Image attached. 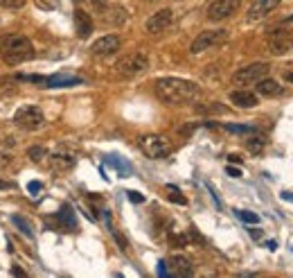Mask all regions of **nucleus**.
<instances>
[{"mask_svg":"<svg viewBox=\"0 0 293 278\" xmlns=\"http://www.w3.org/2000/svg\"><path fill=\"white\" fill-rule=\"evenodd\" d=\"M59 222H61V226H66V229H75L77 226L75 213H72V208L68 206V204L59 211Z\"/></svg>","mask_w":293,"mask_h":278,"instance_id":"6ab92c4d","label":"nucleus"},{"mask_svg":"<svg viewBox=\"0 0 293 278\" xmlns=\"http://www.w3.org/2000/svg\"><path fill=\"white\" fill-rule=\"evenodd\" d=\"M230 102L239 109H255L259 104V97L257 93L253 91H246V88H237V91L230 93Z\"/></svg>","mask_w":293,"mask_h":278,"instance_id":"ddd939ff","label":"nucleus"},{"mask_svg":"<svg viewBox=\"0 0 293 278\" xmlns=\"http://www.w3.org/2000/svg\"><path fill=\"white\" fill-rule=\"evenodd\" d=\"M167 192H171L169 199H171L174 204H181V206H185V204H187V199L181 197V192H179V188H176V186H167Z\"/></svg>","mask_w":293,"mask_h":278,"instance_id":"bb28decb","label":"nucleus"},{"mask_svg":"<svg viewBox=\"0 0 293 278\" xmlns=\"http://www.w3.org/2000/svg\"><path fill=\"white\" fill-rule=\"evenodd\" d=\"M0 52H3V59L9 66H18L34 57V45L23 34H7L0 39Z\"/></svg>","mask_w":293,"mask_h":278,"instance_id":"f03ea898","label":"nucleus"},{"mask_svg":"<svg viewBox=\"0 0 293 278\" xmlns=\"http://www.w3.org/2000/svg\"><path fill=\"white\" fill-rule=\"evenodd\" d=\"M291 50H293V34H291Z\"/></svg>","mask_w":293,"mask_h":278,"instance_id":"58836bf2","label":"nucleus"},{"mask_svg":"<svg viewBox=\"0 0 293 278\" xmlns=\"http://www.w3.org/2000/svg\"><path fill=\"white\" fill-rule=\"evenodd\" d=\"M235 213H237V217L246 224H259V215H255L250 211H235Z\"/></svg>","mask_w":293,"mask_h":278,"instance_id":"393cba45","label":"nucleus"},{"mask_svg":"<svg viewBox=\"0 0 293 278\" xmlns=\"http://www.w3.org/2000/svg\"><path fill=\"white\" fill-rule=\"evenodd\" d=\"M201 113H226V107H221L219 102H212V104H206V107H198Z\"/></svg>","mask_w":293,"mask_h":278,"instance_id":"a878e982","label":"nucleus"},{"mask_svg":"<svg viewBox=\"0 0 293 278\" xmlns=\"http://www.w3.org/2000/svg\"><path fill=\"white\" fill-rule=\"evenodd\" d=\"M75 30L79 39H88L93 34V18L91 14H86L83 9H77L75 12Z\"/></svg>","mask_w":293,"mask_h":278,"instance_id":"dca6fc26","label":"nucleus"},{"mask_svg":"<svg viewBox=\"0 0 293 278\" xmlns=\"http://www.w3.org/2000/svg\"><path fill=\"white\" fill-rule=\"evenodd\" d=\"M41 188H43V186H41L39 181H32V183H30V186H27V190L32 192V195H36V192H41Z\"/></svg>","mask_w":293,"mask_h":278,"instance_id":"72a5a7b5","label":"nucleus"},{"mask_svg":"<svg viewBox=\"0 0 293 278\" xmlns=\"http://www.w3.org/2000/svg\"><path fill=\"white\" fill-rule=\"evenodd\" d=\"M5 188H9V186H7V181H3V179H0V190H5Z\"/></svg>","mask_w":293,"mask_h":278,"instance_id":"e433bc0d","label":"nucleus"},{"mask_svg":"<svg viewBox=\"0 0 293 278\" xmlns=\"http://www.w3.org/2000/svg\"><path fill=\"white\" fill-rule=\"evenodd\" d=\"M226 39H228V30H206V32H201L194 41H192L190 52L192 55H201V52H206V50L214 48V45L223 43Z\"/></svg>","mask_w":293,"mask_h":278,"instance_id":"0eeeda50","label":"nucleus"},{"mask_svg":"<svg viewBox=\"0 0 293 278\" xmlns=\"http://www.w3.org/2000/svg\"><path fill=\"white\" fill-rule=\"evenodd\" d=\"M255 93L261 97H277L282 93V86L277 84L275 80H271L269 75L264 77V80H259L257 82V86H255Z\"/></svg>","mask_w":293,"mask_h":278,"instance_id":"a211bd4d","label":"nucleus"},{"mask_svg":"<svg viewBox=\"0 0 293 278\" xmlns=\"http://www.w3.org/2000/svg\"><path fill=\"white\" fill-rule=\"evenodd\" d=\"M140 149L144 151V156L149 159H167L171 154V143L165 138V136H158V134H146L138 140Z\"/></svg>","mask_w":293,"mask_h":278,"instance_id":"7ed1b4c3","label":"nucleus"},{"mask_svg":"<svg viewBox=\"0 0 293 278\" xmlns=\"http://www.w3.org/2000/svg\"><path fill=\"white\" fill-rule=\"evenodd\" d=\"M239 7H242V0H212L206 9V16L212 23H219V20L230 18Z\"/></svg>","mask_w":293,"mask_h":278,"instance_id":"6e6552de","label":"nucleus"},{"mask_svg":"<svg viewBox=\"0 0 293 278\" xmlns=\"http://www.w3.org/2000/svg\"><path fill=\"white\" fill-rule=\"evenodd\" d=\"M106 20L111 25H122L124 20H127V12H124L122 7H111L108 14H106Z\"/></svg>","mask_w":293,"mask_h":278,"instance_id":"412c9836","label":"nucleus"},{"mask_svg":"<svg viewBox=\"0 0 293 278\" xmlns=\"http://www.w3.org/2000/svg\"><path fill=\"white\" fill-rule=\"evenodd\" d=\"M149 68V57L144 52H131V55L122 57V59L115 64V72L118 75H124V77H133V75H140Z\"/></svg>","mask_w":293,"mask_h":278,"instance_id":"39448f33","label":"nucleus"},{"mask_svg":"<svg viewBox=\"0 0 293 278\" xmlns=\"http://www.w3.org/2000/svg\"><path fill=\"white\" fill-rule=\"evenodd\" d=\"M14 122H16V127L25 131H39L45 127V113L34 104H27V107H20L16 111Z\"/></svg>","mask_w":293,"mask_h":278,"instance_id":"20e7f679","label":"nucleus"},{"mask_svg":"<svg viewBox=\"0 0 293 278\" xmlns=\"http://www.w3.org/2000/svg\"><path fill=\"white\" fill-rule=\"evenodd\" d=\"M79 84H83V80L77 75H52L45 77L43 88H68V86H79Z\"/></svg>","mask_w":293,"mask_h":278,"instance_id":"2eb2a0df","label":"nucleus"},{"mask_svg":"<svg viewBox=\"0 0 293 278\" xmlns=\"http://www.w3.org/2000/svg\"><path fill=\"white\" fill-rule=\"evenodd\" d=\"M12 222H14V224H16V226L20 229V233H23V235H27V238H30V240H32V238H34V231H32V224H30V222H27V219H23V217H20V215H14V217H12Z\"/></svg>","mask_w":293,"mask_h":278,"instance_id":"5701e85b","label":"nucleus"},{"mask_svg":"<svg viewBox=\"0 0 293 278\" xmlns=\"http://www.w3.org/2000/svg\"><path fill=\"white\" fill-rule=\"evenodd\" d=\"M226 172H228L230 176H232V179H239V176H242V170H239V167H232V165H228Z\"/></svg>","mask_w":293,"mask_h":278,"instance_id":"473e14b6","label":"nucleus"},{"mask_svg":"<svg viewBox=\"0 0 293 278\" xmlns=\"http://www.w3.org/2000/svg\"><path fill=\"white\" fill-rule=\"evenodd\" d=\"M120 45H122V39L118 34H106V36H99L91 45V52L93 57H111L120 50Z\"/></svg>","mask_w":293,"mask_h":278,"instance_id":"1a4fd4ad","label":"nucleus"},{"mask_svg":"<svg viewBox=\"0 0 293 278\" xmlns=\"http://www.w3.org/2000/svg\"><path fill=\"white\" fill-rule=\"evenodd\" d=\"M269 45H271V52L275 57L280 55H286L291 50V34L286 32L284 28H275L273 32L269 34Z\"/></svg>","mask_w":293,"mask_h":278,"instance_id":"9d476101","label":"nucleus"},{"mask_svg":"<svg viewBox=\"0 0 293 278\" xmlns=\"http://www.w3.org/2000/svg\"><path fill=\"white\" fill-rule=\"evenodd\" d=\"M280 75H282V80H284L286 84H293V64H289V66L282 68Z\"/></svg>","mask_w":293,"mask_h":278,"instance_id":"7c9ffc66","label":"nucleus"},{"mask_svg":"<svg viewBox=\"0 0 293 278\" xmlns=\"http://www.w3.org/2000/svg\"><path fill=\"white\" fill-rule=\"evenodd\" d=\"M167 265H169L171 276H179V278L194 276V265H192V260L187 258V256H171V258L167 260Z\"/></svg>","mask_w":293,"mask_h":278,"instance_id":"f8f14e48","label":"nucleus"},{"mask_svg":"<svg viewBox=\"0 0 293 278\" xmlns=\"http://www.w3.org/2000/svg\"><path fill=\"white\" fill-rule=\"evenodd\" d=\"M171 20H174V12H171V9H160V12H156L154 16L146 20L144 28H146L149 34H160V32H165V30L169 28Z\"/></svg>","mask_w":293,"mask_h":278,"instance_id":"9b49d317","label":"nucleus"},{"mask_svg":"<svg viewBox=\"0 0 293 278\" xmlns=\"http://www.w3.org/2000/svg\"><path fill=\"white\" fill-rule=\"evenodd\" d=\"M280 5V0H255L253 7L248 9V14H246V18L250 20V23H255V20L264 18L266 14H271L273 9Z\"/></svg>","mask_w":293,"mask_h":278,"instance_id":"4468645a","label":"nucleus"},{"mask_svg":"<svg viewBox=\"0 0 293 278\" xmlns=\"http://www.w3.org/2000/svg\"><path fill=\"white\" fill-rule=\"evenodd\" d=\"M25 5V0H0V7L3 9H18V7H23Z\"/></svg>","mask_w":293,"mask_h":278,"instance_id":"c756f323","label":"nucleus"},{"mask_svg":"<svg viewBox=\"0 0 293 278\" xmlns=\"http://www.w3.org/2000/svg\"><path fill=\"white\" fill-rule=\"evenodd\" d=\"M154 91L156 97L163 104L179 107V104H187L192 99H196L201 88H198V84L190 80H181V77H160L154 84Z\"/></svg>","mask_w":293,"mask_h":278,"instance_id":"f257e3e1","label":"nucleus"},{"mask_svg":"<svg viewBox=\"0 0 293 278\" xmlns=\"http://www.w3.org/2000/svg\"><path fill=\"white\" fill-rule=\"evenodd\" d=\"M36 7L45 9V12H52V9L59 7V0H36Z\"/></svg>","mask_w":293,"mask_h":278,"instance_id":"c85d7f7f","label":"nucleus"},{"mask_svg":"<svg viewBox=\"0 0 293 278\" xmlns=\"http://www.w3.org/2000/svg\"><path fill=\"white\" fill-rule=\"evenodd\" d=\"M127 195H129V199H131L133 204H142V201H144V195H140V192H135V190H129Z\"/></svg>","mask_w":293,"mask_h":278,"instance_id":"2f4dec72","label":"nucleus"},{"mask_svg":"<svg viewBox=\"0 0 293 278\" xmlns=\"http://www.w3.org/2000/svg\"><path fill=\"white\" fill-rule=\"evenodd\" d=\"M14 165V154L12 151H7L5 154V149H0V170H5V167H12Z\"/></svg>","mask_w":293,"mask_h":278,"instance_id":"cd10ccee","label":"nucleus"},{"mask_svg":"<svg viewBox=\"0 0 293 278\" xmlns=\"http://www.w3.org/2000/svg\"><path fill=\"white\" fill-rule=\"evenodd\" d=\"M27 159H32L34 163H41V161L50 159V151L45 147H41V145H34V147L27 149Z\"/></svg>","mask_w":293,"mask_h":278,"instance_id":"4be33fe9","label":"nucleus"},{"mask_svg":"<svg viewBox=\"0 0 293 278\" xmlns=\"http://www.w3.org/2000/svg\"><path fill=\"white\" fill-rule=\"evenodd\" d=\"M12 274H14V276H25V271L20 269L18 265H14V267H12Z\"/></svg>","mask_w":293,"mask_h":278,"instance_id":"f704fd0d","label":"nucleus"},{"mask_svg":"<svg viewBox=\"0 0 293 278\" xmlns=\"http://www.w3.org/2000/svg\"><path fill=\"white\" fill-rule=\"evenodd\" d=\"M228 161H230V163H242V159H239L237 154H230V156H228Z\"/></svg>","mask_w":293,"mask_h":278,"instance_id":"c9c22d12","label":"nucleus"},{"mask_svg":"<svg viewBox=\"0 0 293 278\" xmlns=\"http://www.w3.org/2000/svg\"><path fill=\"white\" fill-rule=\"evenodd\" d=\"M271 66L264 64V61H257V64H250V66H244L239 68L237 72L232 75V82L239 84V86H248V84H257L259 80H264L269 75Z\"/></svg>","mask_w":293,"mask_h":278,"instance_id":"423d86ee","label":"nucleus"},{"mask_svg":"<svg viewBox=\"0 0 293 278\" xmlns=\"http://www.w3.org/2000/svg\"><path fill=\"white\" fill-rule=\"evenodd\" d=\"M223 129L226 131H232V134H255V127H250V124H223Z\"/></svg>","mask_w":293,"mask_h":278,"instance_id":"b1692460","label":"nucleus"},{"mask_svg":"<svg viewBox=\"0 0 293 278\" xmlns=\"http://www.w3.org/2000/svg\"><path fill=\"white\" fill-rule=\"evenodd\" d=\"M75 165H77V159L72 154H64V151H59V154L50 156V167L54 172H68V170H72Z\"/></svg>","mask_w":293,"mask_h":278,"instance_id":"f3484780","label":"nucleus"},{"mask_svg":"<svg viewBox=\"0 0 293 278\" xmlns=\"http://www.w3.org/2000/svg\"><path fill=\"white\" fill-rule=\"evenodd\" d=\"M266 147V138H261V136H253V138L246 140V149L250 151V154H261Z\"/></svg>","mask_w":293,"mask_h":278,"instance_id":"aec40b11","label":"nucleus"},{"mask_svg":"<svg viewBox=\"0 0 293 278\" xmlns=\"http://www.w3.org/2000/svg\"><path fill=\"white\" fill-rule=\"evenodd\" d=\"M286 23H293V16H289V18H286Z\"/></svg>","mask_w":293,"mask_h":278,"instance_id":"4c0bfd02","label":"nucleus"}]
</instances>
